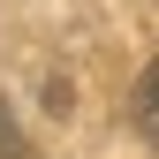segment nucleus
<instances>
[{
	"label": "nucleus",
	"instance_id": "nucleus-1",
	"mask_svg": "<svg viewBox=\"0 0 159 159\" xmlns=\"http://www.w3.org/2000/svg\"><path fill=\"white\" fill-rule=\"evenodd\" d=\"M129 114H136V136L144 144H159V68L136 84V98H129Z\"/></svg>",
	"mask_w": 159,
	"mask_h": 159
},
{
	"label": "nucleus",
	"instance_id": "nucleus-2",
	"mask_svg": "<svg viewBox=\"0 0 159 159\" xmlns=\"http://www.w3.org/2000/svg\"><path fill=\"white\" fill-rule=\"evenodd\" d=\"M152 68H159V61H152Z\"/></svg>",
	"mask_w": 159,
	"mask_h": 159
}]
</instances>
